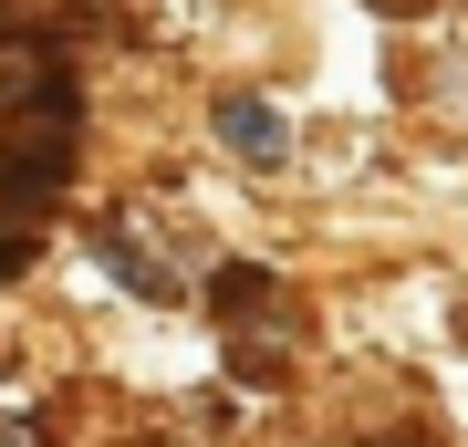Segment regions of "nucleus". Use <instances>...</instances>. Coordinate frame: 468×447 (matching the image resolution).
Wrapping results in <instances>:
<instances>
[{
  "mask_svg": "<svg viewBox=\"0 0 468 447\" xmlns=\"http://www.w3.org/2000/svg\"><path fill=\"white\" fill-rule=\"evenodd\" d=\"M218 135H229L250 166H271V156H282V115H271V104H250V94H218Z\"/></svg>",
  "mask_w": 468,
  "mask_h": 447,
  "instance_id": "f257e3e1",
  "label": "nucleus"
},
{
  "mask_svg": "<svg viewBox=\"0 0 468 447\" xmlns=\"http://www.w3.org/2000/svg\"><path fill=\"white\" fill-rule=\"evenodd\" d=\"M104 261H115V271H125L135 292H167V271H156V261H146V250H135L125 229H104Z\"/></svg>",
  "mask_w": 468,
  "mask_h": 447,
  "instance_id": "f03ea898",
  "label": "nucleus"
},
{
  "mask_svg": "<svg viewBox=\"0 0 468 447\" xmlns=\"http://www.w3.org/2000/svg\"><path fill=\"white\" fill-rule=\"evenodd\" d=\"M0 447H21V437H11V427H0Z\"/></svg>",
  "mask_w": 468,
  "mask_h": 447,
  "instance_id": "7ed1b4c3",
  "label": "nucleus"
}]
</instances>
